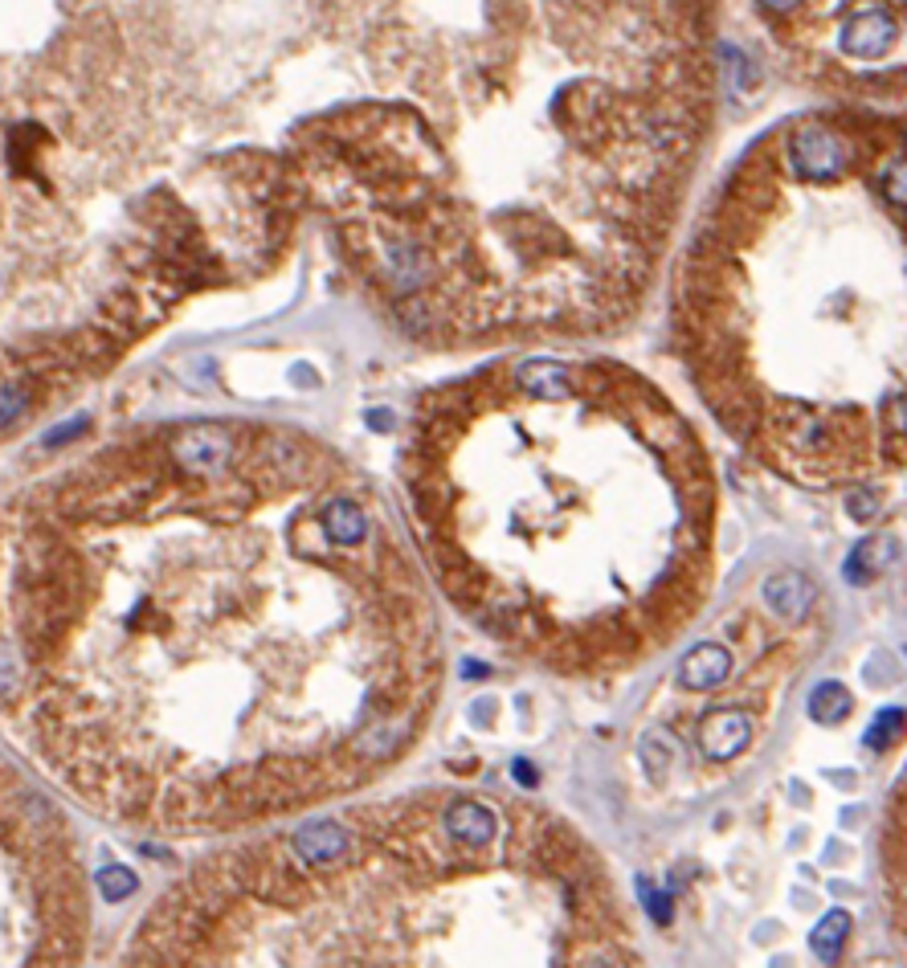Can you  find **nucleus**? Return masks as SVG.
<instances>
[{"mask_svg":"<svg viewBox=\"0 0 907 968\" xmlns=\"http://www.w3.org/2000/svg\"><path fill=\"white\" fill-rule=\"evenodd\" d=\"M282 434L173 429L94 458L13 540L0 674L46 765L152 829L352 789L413 735L434 634L373 519Z\"/></svg>","mask_w":907,"mask_h":968,"instance_id":"nucleus-1","label":"nucleus"},{"mask_svg":"<svg viewBox=\"0 0 907 968\" xmlns=\"http://www.w3.org/2000/svg\"><path fill=\"white\" fill-rule=\"evenodd\" d=\"M552 359L450 397L417 438L413 495L446 589L564 662L667 634L707 552V474L658 397ZM674 634V629H671Z\"/></svg>","mask_w":907,"mask_h":968,"instance_id":"nucleus-2","label":"nucleus"},{"mask_svg":"<svg viewBox=\"0 0 907 968\" xmlns=\"http://www.w3.org/2000/svg\"><path fill=\"white\" fill-rule=\"evenodd\" d=\"M895 42H899V21L887 9H879V4L850 13L843 21V29H838V49L850 54V58H862V62L883 58Z\"/></svg>","mask_w":907,"mask_h":968,"instance_id":"nucleus-3","label":"nucleus"},{"mask_svg":"<svg viewBox=\"0 0 907 968\" xmlns=\"http://www.w3.org/2000/svg\"><path fill=\"white\" fill-rule=\"evenodd\" d=\"M752 740L749 716H740L735 707H720L704 719L699 728V748H704L707 760H732L735 752H744Z\"/></svg>","mask_w":907,"mask_h":968,"instance_id":"nucleus-4","label":"nucleus"},{"mask_svg":"<svg viewBox=\"0 0 907 968\" xmlns=\"http://www.w3.org/2000/svg\"><path fill=\"white\" fill-rule=\"evenodd\" d=\"M728 674H732V654H728L723 646H716V641H704V646H695V650L683 658L679 683L691 690H711L720 687Z\"/></svg>","mask_w":907,"mask_h":968,"instance_id":"nucleus-5","label":"nucleus"},{"mask_svg":"<svg viewBox=\"0 0 907 968\" xmlns=\"http://www.w3.org/2000/svg\"><path fill=\"white\" fill-rule=\"evenodd\" d=\"M765 601L781 622H798L801 613L810 610L814 589H810V580L801 572H777V577L765 580Z\"/></svg>","mask_w":907,"mask_h":968,"instance_id":"nucleus-6","label":"nucleus"},{"mask_svg":"<svg viewBox=\"0 0 907 968\" xmlns=\"http://www.w3.org/2000/svg\"><path fill=\"white\" fill-rule=\"evenodd\" d=\"M895 556H899V540H895V535H867V540L850 552L846 577L855 580V585H867V580H875L887 564H895Z\"/></svg>","mask_w":907,"mask_h":968,"instance_id":"nucleus-7","label":"nucleus"},{"mask_svg":"<svg viewBox=\"0 0 907 968\" xmlns=\"http://www.w3.org/2000/svg\"><path fill=\"white\" fill-rule=\"evenodd\" d=\"M846 936H850V916H846V911H829L826 920L814 928V936H810V948H814L822 960H838Z\"/></svg>","mask_w":907,"mask_h":968,"instance_id":"nucleus-8","label":"nucleus"},{"mask_svg":"<svg viewBox=\"0 0 907 968\" xmlns=\"http://www.w3.org/2000/svg\"><path fill=\"white\" fill-rule=\"evenodd\" d=\"M850 695H846L843 683H822V687L810 695V716L817 719V723H838V719L850 716Z\"/></svg>","mask_w":907,"mask_h":968,"instance_id":"nucleus-9","label":"nucleus"},{"mask_svg":"<svg viewBox=\"0 0 907 968\" xmlns=\"http://www.w3.org/2000/svg\"><path fill=\"white\" fill-rule=\"evenodd\" d=\"M879 185H883V197L892 204H899L907 213V156L904 160H892L883 173H879Z\"/></svg>","mask_w":907,"mask_h":968,"instance_id":"nucleus-10","label":"nucleus"},{"mask_svg":"<svg viewBox=\"0 0 907 968\" xmlns=\"http://www.w3.org/2000/svg\"><path fill=\"white\" fill-rule=\"evenodd\" d=\"M904 723H907V716H904V711H899V707H892V711H883V716H879L875 723H871V732H867V744H871V748H887V744H892L895 735L904 732Z\"/></svg>","mask_w":907,"mask_h":968,"instance_id":"nucleus-11","label":"nucleus"},{"mask_svg":"<svg viewBox=\"0 0 907 968\" xmlns=\"http://www.w3.org/2000/svg\"><path fill=\"white\" fill-rule=\"evenodd\" d=\"M761 9H768V13H793V9H801V0H756Z\"/></svg>","mask_w":907,"mask_h":968,"instance_id":"nucleus-12","label":"nucleus"}]
</instances>
